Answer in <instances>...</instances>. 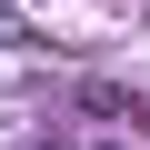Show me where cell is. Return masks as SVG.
Returning a JSON list of instances; mask_svg holds the SVG:
<instances>
[]
</instances>
